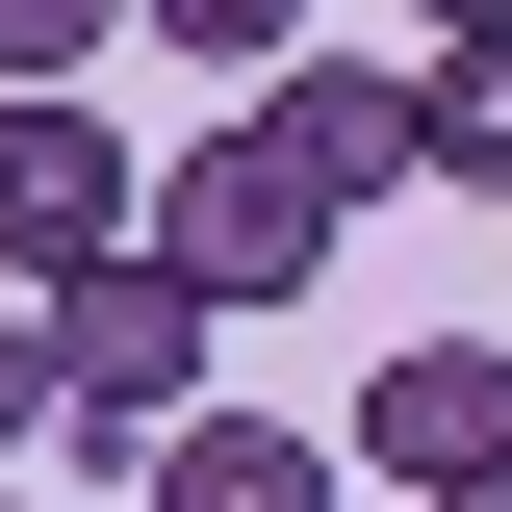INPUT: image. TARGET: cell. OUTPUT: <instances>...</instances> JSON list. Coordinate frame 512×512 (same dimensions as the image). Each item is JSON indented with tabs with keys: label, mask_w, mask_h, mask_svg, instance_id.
Listing matches in <instances>:
<instances>
[{
	"label": "cell",
	"mask_w": 512,
	"mask_h": 512,
	"mask_svg": "<svg viewBox=\"0 0 512 512\" xmlns=\"http://www.w3.org/2000/svg\"><path fill=\"white\" fill-rule=\"evenodd\" d=\"M205 333H231V308H205L154 231H128L103 282H52V384H77V410H52V461H128V487H154V461L205 436Z\"/></svg>",
	"instance_id": "obj_1"
},
{
	"label": "cell",
	"mask_w": 512,
	"mask_h": 512,
	"mask_svg": "<svg viewBox=\"0 0 512 512\" xmlns=\"http://www.w3.org/2000/svg\"><path fill=\"white\" fill-rule=\"evenodd\" d=\"M333 231H359V205H333L282 128H205V154H154V256H180L205 308H308V282H333Z\"/></svg>",
	"instance_id": "obj_2"
},
{
	"label": "cell",
	"mask_w": 512,
	"mask_h": 512,
	"mask_svg": "<svg viewBox=\"0 0 512 512\" xmlns=\"http://www.w3.org/2000/svg\"><path fill=\"white\" fill-rule=\"evenodd\" d=\"M333 461H359V487H512V333H410V359H359L333 384Z\"/></svg>",
	"instance_id": "obj_3"
},
{
	"label": "cell",
	"mask_w": 512,
	"mask_h": 512,
	"mask_svg": "<svg viewBox=\"0 0 512 512\" xmlns=\"http://www.w3.org/2000/svg\"><path fill=\"white\" fill-rule=\"evenodd\" d=\"M154 231V180H128L103 103H0V308H52V282H103V256Z\"/></svg>",
	"instance_id": "obj_4"
},
{
	"label": "cell",
	"mask_w": 512,
	"mask_h": 512,
	"mask_svg": "<svg viewBox=\"0 0 512 512\" xmlns=\"http://www.w3.org/2000/svg\"><path fill=\"white\" fill-rule=\"evenodd\" d=\"M256 128H282L333 205H410V52H282V77H256Z\"/></svg>",
	"instance_id": "obj_5"
},
{
	"label": "cell",
	"mask_w": 512,
	"mask_h": 512,
	"mask_svg": "<svg viewBox=\"0 0 512 512\" xmlns=\"http://www.w3.org/2000/svg\"><path fill=\"white\" fill-rule=\"evenodd\" d=\"M154 512H359V461H333L308 410H205V436L154 461Z\"/></svg>",
	"instance_id": "obj_6"
},
{
	"label": "cell",
	"mask_w": 512,
	"mask_h": 512,
	"mask_svg": "<svg viewBox=\"0 0 512 512\" xmlns=\"http://www.w3.org/2000/svg\"><path fill=\"white\" fill-rule=\"evenodd\" d=\"M410 180L512 205V26H461V52H410Z\"/></svg>",
	"instance_id": "obj_7"
},
{
	"label": "cell",
	"mask_w": 512,
	"mask_h": 512,
	"mask_svg": "<svg viewBox=\"0 0 512 512\" xmlns=\"http://www.w3.org/2000/svg\"><path fill=\"white\" fill-rule=\"evenodd\" d=\"M128 26H154V52H180V77H231V103H256V77H282V52H308V0H128Z\"/></svg>",
	"instance_id": "obj_8"
},
{
	"label": "cell",
	"mask_w": 512,
	"mask_h": 512,
	"mask_svg": "<svg viewBox=\"0 0 512 512\" xmlns=\"http://www.w3.org/2000/svg\"><path fill=\"white\" fill-rule=\"evenodd\" d=\"M128 0H0V103H77V52H103Z\"/></svg>",
	"instance_id": "obj_9"
},
{
	"label": "cell",
	"mask_w": 512,
	"mask_h": 512,
	"mask_svg": "<svg viewBox=\"0 0 512 512\" xmlns=\"http://www.w3.org/2000/svg\"><path fill=\"white\" fill-rule=\"evenodd\" d=\"M52 410H77V384H52V308H0V461L52 436Z\"/></svg>",
	"instance_id": "obj_10"
},
{
	"label": "cell",
	"mask_w": 512,
	"mask_h": 512,
	"mask_svg": "<svg viewBox=\"0 0 512 512\" xmlns=\"http://www.w3.org/2000/svg\"><path fill=\"white\" fill-rule=\"evenodd\" d=\"M461 26H512V0H410V52H461Z\"/></svg>",
	"instance_id": "obj_11"
},
{
	"label": "cell",
	"mask_w": 512,
	"mask_h": 512,
	"mask_svg": "<svg viewBox=\"0 0 512 512\" xmlns=\"http://www.w3.org/2000/svg\"><path fill=\"white\" fill-rule=\"evenodd\" d=\"M436 512H512V487H436Z\"/></svg>",
	"instance_id": "obj_12"
},
{
	"label": "cell",
	"mask_w": 512,
	"mask_h": 512,
	"mask_svg": "<svg viewBox=\"0 0 512 512\" xmlns=\"http://www.w3.org/2000/svg\"><path fill=\"white\" fill-rule=\"evenodd\" d=\"M0 512H52V487H0Z\"/></svg>",
	"instance_id": "obj_13"
}]
</instances>
